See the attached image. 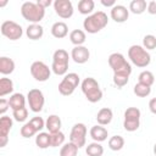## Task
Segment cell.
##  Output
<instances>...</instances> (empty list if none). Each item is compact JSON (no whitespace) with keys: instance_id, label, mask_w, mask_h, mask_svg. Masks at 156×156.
I'll return each instance as SVG.
<instances>
[{"instance_id":"cell-12","label":"cell","mask_w":156,"mask_h":156,"mask_svg":"<svg viewBox=\"0 0 156 156\" xmlns=\"http://www.w3.org/2000/svg\"><path fill=\"white\" fill-rule=\"evenodd\" d=\"M69 141L77 145L79 149L85 145L87 141V127L84 123H76L69 133Z\"/></svg>"},{"instance_id":"cell-8","label":"cell","mask_w":156,"mask_h":156,"mask_svg":"<svg viewBox=\"0 0 156 156\" xmlns=\"http://www.w3.org/2000/svg\"><path fill=\"white\" fill-rule=\"evenodd\" d=\"M140 116L141 112L138 107H128L124 111L123 128L127 132H135L140 126Z\"/></svg>"},{"instance_id":"cell-13","label":"cell","mask_w":156,"mask_h":156,"mask_svg":"<svg viewBox=\"0 0 156 156\" xmlns=\"http://www.w3.org/2000/svg\"><path fill=\"white\" fill-rule=\"evenodd\" d=\"M54 10L56 15L63 20L71 18L73 16V5L69 0H55L54 1Z\"/></svg>"},{"instance_id":"cell-6","label":"cell","mask_w":156,"mask_h":156,"mask_svg":"<svg viewBox=\"0 0 156 156\" xmlns=\"http://www.w3.org/2000/svg\"><path fill=\"white\" fill-rule=\"evenodd\" d=\"M108 65L113 73H132V66L121 52H113L108 56Z\"/></svg>"},{"instance_id":"cell-40","label":"cell","mask_w":156,"mask_h":156,"mask_svg":"<svg viewBox=\"0 0 156 156\" xmlns=\"http://www.w3.org/2000/svg\"><path fill=\"white\" fill-rule=\"evenodd\" d=\"M9 107H10V104H9V100H6V99H4V98H1L0 99V115H5V112L9 110Z\"/></svg>"},{"instance_id":"cell-46","label":"cell","mask_w":156,"mask_h":156,"mask_svg":"<svg viewBox=\"0 0 156 156\" xmlns=\"http://www.w3.org/2000/svg\"><path fill=\"white\" fill-rule=\"evenodd\" d=\"M154 154L156 155V143H155V145H154Z\"/></svg>"},{"instance_id":"cell-2","label":"cell","mask_w":156,"mask_h":156,"mask_svg":"<svg viewBox=\"0 0 156 156\" xmlns=\"http://www.w3.org/2000/svg\"><path fill=\"white\" fill-rule=\"evenodd\" d=\"M21 15L30 23H39L45 16V9L38 5V2L26 1L21 6Z\"/></svg>"},{"instance_id":"cell-37","label":"cell","mask_w":156,"mask_h":156,"mask_svg":"<svg viewBox=\"0 0 156 156\" xmlns=\"http://www.w3.org/2000/svg\"><path fill=\"white\" fill-rule=\"evenodd\" d=\"M143 46L146 50H154L156 49V37L152 34H146L143 38Z\"/></svg>"},{"instance_id":"cell-34","label":"cell","mask_w":156,"mask_h":156,"mask_svg":"<svg viewBox=\"0 0 156 156\" xmlns=\"http://www.w3.org/2000/svg\"><path fill=\"white\" fill-rule=\"evenodd\" d=\"M129 76L128 73H113V84L117 88H123L129 82Z\"/></svg>"},{"instance_id":"cell-14","label":"cell","mask_w":156,"mask_h":156,"mask_svg":"<svg viewBox=\"0 0 156 156\" xmlns=\"http://www.w3.org/2000/svg\"><path fill=\"white\" fill-rule=\"evenodd\" d=\"M12 118L9 116H1L0 118V146L4 147L6 146L7 141H9V133L12 128Z\"/></svg>"},{"instance_id":"cell-30","label":"cell","mask_w":156,"mask_h":156,"mask_svg":"<svg viewBox=\"0 0 156 156\" xmlns=\"http://www.w3.org/2000/svg\"><path fill=\"white\" fill-rule=\"evenodd\" d=\"M124 146V139L121 135H113L108 139V147L112 151H119Z\"/></svg>"},{"instance_id":"cell-44","label":"cell","mask_w":156,"mask_h":156,"mask_svg":"<svg viewBox=\"0 0 156 156\" xmlns=\"http://www.w3.org/2000/svg\"><path fill=\"white\" fill-rule=\"evenodd\" d=\"M101 4H102L104 6H106V7H111V9H112V7L116 5V1H115V0H108V1H107V0H101Z\"/></svg>"},{"instance_id":"cell-42","label":"cell","mask_w":156,"mask_h":156,"mask_svg":"<svg viewBox=\"0 0 156 156\" xmlns=\"http://www.w3.org/2000/svg\"><path fill=\"white\" fill-rule=\"evenodd\" d=\"M149 110L151 111V113L156 115V98H152L149 101Z\"/></svg>"},{"instance_id":"cell-32","label":"cell","mask_w":156,"mask_h":156,"mask_svg":"<svg viewBox=\"0 0 156 156\" xmlns=\"http://www.w3.org/2000/svg\"><path fill=\"white\" fill-rule=\"evenodd\" d=\"M133 91H134V94H135L136 96H139V98H146V96H149L150 93H151V87L138 82V83L134 85Z\"/></svg>"},{"instance_id":"cell-11","label":"cell","mask_w":156,"mask_h":156,"mask_svg":"<svg viewBox=\"0 0 156 156\" xmlns=\"http://www.w3.org/2000/svg\"><path fill=\"white\" fill-rule=\"evenodd\" d=\"M27 101H28V105H29V108L38 113L43 110L44 107V104H45V98H44V94L40 89H30L27 94Z\"/></svg>"},{"instance_id":"cell-38","label":"cell","mask_w":156,"mask_h":156,"mask_svg":"<svg viewBox=\"0 0 156 156\" xmlns=\"http://www.w3.org/2000/svg\"><path fill=\"white\" fill-rule=\"evenodd\" d=\"M12 117L17 122H24L27 119V117H28V110L26 107H22V108H18V110H13L12 111Z\"/></svg>"},{"instance_id":"cell-17","label":"cell","mask_w":156,"mask_h":156,"mask_svg":"<svg viewBox=\"0 0 156 156\" xmlns=\"http://www.w3.org/2000/svg\"><path fill=\"white\" fill-rule=\"evenodd\" d=\"M90 136L94 141L96 143H102L107 139L108 136V132L107 129L104 127V126H100V124H96V126H93L90 128Z\"/></svg>"},{"instance_id":"cell-5","label":"cell","mask_w":156,"mask_h":156,"mask_svg":"<svg viewBox=\"0 0 156 156\" xmlns=\"http://www.w3.org/2000/svg\"><path fill=\"white\" fill-rule=\"evenodd\" d=\"M68 63H69L68 52L65 49H57L52 55L51 71L56 76H65V74H67Z\"/></svg>"},{"instance_id":"cell-22","label":"cell","mask_w":156,"mask_h":156,"mask_svg":"<svg viewBox=\"0 0 156 156\" xmlns=\"http://www.w3.org/2000/svg\"><path fill=\"white\" fill-rule=\"evenodd\" d=\"M15 71V61L10 57L1 56L0 57V73L4 76L11 74Z\"/></svg>"},{"instance_id":"cell-45","label":"cell","mask_w":156,"mask_h":156,"mask_svg":"<svg viewBox=\"0 0 156 156\" xmlns=\"http://www.w3.org/2000/svg\"><path fill=\"white\" fill-rule=\"evenodd\" d=\"M7 4V1H2V2H0V6H5Z\"/></svg>"},{"instance_id":"cell-43","label":"cell","mask_w":156,"mask_h":156,"mask_svg":"<svg viewBox=\"0 0 156 156\" xmlns=\"http://www.w3.org/2000/svg\"><path fill=\"white\" fill-rule=\"evenodd\" d=\"M37 2H38V5H40L43 9H46L48 6L51 5V0H38Z\"/></svg>"},{"instance_id":"cell-1","label":"cell","mask_w":156,"mask_h":156,"mask_svg":"<svg viewBox=\"0 0 156 156\" xmlns=\"http://www.w3.org/2000/svg\"><path fill=\"white\" fill-rule=\"evenodd\" d=\"M108 23V17L104 11H98L89 15L83 21V28L90 34H95L104 29Z\"/></svg>"},{"instance_id":"cell-29","label":"cell","mask_w":156,"mask_h":156,"mask_svg":"<svg viewBox=\"0 0 156 156\" xmlns=\"http://www.w3.org/2000/svg\"><path fill=\"white\" fill-rule=\"evenodd\" d=\"M85 152H87L88 156H102L104 147H102V145L100 143L94 141V143L88 144V146L85 149Z\"/></svg>"},{"instance_id":"cell-28","label":"cell","mask_w":156,"mask_h":156,"mask_svg":"<svg viewBox=\"0 0 156 156\" xmlns=\"http://www.w3.org/2000/svg\"><path fill=\"white\" fill-rule=\"evenodd\" d=\"M35 144L39 149H46L50 146V133L40 132L35 136Z\"/></svg>"},{"instance_id":"cell-35","label":"cell","mask_w":156,"mask_h":156,"mask_svg":"<svg viewBox=\"0 0 156 156\" xmlns=\"http://www.w3.org/2000/svg\"><path fill=\"white\" fill-rule=\"evenodd\" d=\"M63 144H65V134L61 130L50 134V147H57Z\"/></svg>"},{"instance_id":"cell-25","label":"cell","mask_w":156,"mask_h":156,"mask_svg":"<svg viewBox=\"0 0 156 156\" xmlns=\"http://www.w3.org/2000/svg\"><path fill=\"white\" fill-rule=\"evenodd\" d=\"M147 4L145 0H133L129 4V11L134 15H141L144 11H146Z\"/></svg>"},{"instance_id":"cell-41","label":"cell","mask_w":156,"mask_h":156,"mask_svg":"<svg viewBox=\"0 0 156 156\" xmlns=\"http://www.w3.org/2000/svg\"><path fill=\"white\" fill-rule=\"evenodd\" d=\"M146 11L150 15H156V0H152L150 2H147V9Z\"/></svg>"},{"instance_id":"cell-23","label":"cell","mask_w":156,"mask_h":156,"mask_svg":"<svg viewBox=\"0 0 156 156\" xmlns=\"http://www.w3.org/2000/svg\"><path fill=\"white\" fill-rule=\"evenodd\" d=\"M9 104H10V108H12V111L13 110L22 108V107L26 106V98L21 93H15V94H12L10 96Z\"/></svg>"},{"instance_id":"cell-19","label":"cell","mask_w":156,"mask_h":156,"mask_svg":"<svg viewBox=\"0 0 156 156\" xmlns=\"http://www.w3.org/2000/svg\"><path fill=\"white\" fill-rule=\"evenodd\" d=\"M26 35L30 40H38L44 35V28L39 23H30L26 28Z\"/></svg>"},{"instance_id":"cell-27","label":"cell","mask_w":156,"mask_h":156,"mask_svg":"<svg viewBox=\"0 0 156 156\" xmlns=\"http://www.w3.org/2000/svg\"><path fill=\"white\" fill-rule=\"evenodd\" d=\"M13 91V82L10 78L2 77L0 79V96L4 98L7 94H11Z\"/></svg>"},{"instance_id":"cell-39","label":"cell","mask_w":156,"mask_h":156,"mask_svg":"<svg viewBox=\"0 0 156 156\" xmlns=\"http://www.w3.org/2000/svg\"><path fill=\"white\" fill-rule=\"evenodd\" d=\"M32 124H33V127L38 130V133L43 129V128H45V122H44V119L41 118V117H39V116H35V117H33L30 121H29Z\"/></svg>"},{"instance_id":"cell-36","label":"cell","mask_w":156,"mask_h":156,"mask_svg":"<svg viewBox=\"0 0 156 156\" xmlns=\"http://www.w3.org/2000/svg\"><path fill=\"white\" fill-rule=\"evenodd\" d=\"M20 133H21V135H22L23 138H30V136L35 135V134L38 133V130L33 127V124H32L30 122H26V123L21 127Z\"/></svg>"},{"instance_id":"cell-20","label":"cell","mask_w":156,"mask_h":156,"mask_svg":"<svg viewBox=\"0 0 156 156\" xmlns=\"http://www.w3.org/2000/svg\"><path fill=\"white\" fill-rule=\"evenodd\" d=\"M113 118V112L111 108L108 107H102L99 110L98 115H96V121H98V124L100 126H107L111 123Z\"/></svg>"},{"instance_id":"cell-21","label":"cell","mask_w":156,"mask_h":156,"mask_svg":"<svg viewBox=\"0 0 156 156\" xmlns=\"http://www.w3.org/2000/svg\"><path fill=\"white\" fill-rule=\"evenodd\" d=\"M51 34L57 39H62L68 34V26L62 21L55 22L51 26Z\"/></svg>"},{"instance_id":"cell-15","label":"cell","mask_w":156,"mask_h":156,"mask_svg":"<svg viewBox=\"0 0 156 156\" xmlns=\"http://www.w3.org/2000/svg\"><path fill=\"white\" fill-rule=\"evenodd\" d=\"M90 57V52H89V49L84 45H80V46H74L71 51V58L78 63V65H83L85 62H88Z\"/></svg>"},{"instance_id":"cell-3","label":"cell","mask_w":156,"mask_h":156,"mask_svg":"<svg viewBox=\"0 0 156 156\" xmlns=\"http://www.w3.org/2000/svg\"><path fill=\"white\" fill-rule=\"evenodd\" d=\"M80 88H82V91H83L85 99L89 102L95 104L102 99V90L100 89V85L95 78H93V77L85 78L82 82Z\"/></svg>"},{"instance_id":"cell-10","label":"cell","mask_w":156,"mask_h":156,"mask_svg":"<svg viewBox=\"0 0 156 156\" xmlns=\"http://www.w3.org/2000/svg\"><path fill=\"white\" fill-rule=\"evenodd\" d=\"M30 74L37 82H46L51 76V69L43 61H34L30 65Z\"/></svg>"},{"instance_id":"cell-24","label":"cell","mask_w":156,"mask_h":156,"mask_svg":"<svg viewBox=\"0 0 156 156\" xmlns=\"http://www.w3.org/2000/svg\"><path fill=\"white\" fill-rule=\"evenodd\" d=\"M85 39H87V35H85V32L82 30V29H73L71 33H69V40L71 43L74 45V46H80L85 43Z\"/></svg>"},{"instance_id":"cell-4","label":"cell","mask_w":156,"mask_h":156,"mask_svg":"<svg viewBox=\"0 0 156 156\" xmlns=\"http://www.w3.org/2000/svg\"><path fill=\"white\" fill-rule=\"evenodd\" d=\"M128 57L133 65H135L136 67H140V68L149 66L151 62V56H150L149 51L146 49H144V46L136 45V44L132 45L128 49Z\"/></svg>"},{"instance_id":"cell-31","label":"cell","mask_w":156,"mask_h":156,"mask_svg":"<svg viewBox=\"0 0 156 156\" xmlns=\"http://www.w3.org/2000/svg\"><path fill=\"white\" fill-rule=\"evenodd\" d=\"M78 146L74 145L73 143H66L60 150V156H77L78 154Z\"/></svg>"},{"instance_id":"cell-26","label":"cell","mask_w":156,"mask_h":156,"mask_svg":"<svg viewBox=\"0 0 156 156\" xmlns=\"http://www.w3.org/2000/svg\"><path fill=\"white\" fill-rule=\"evenodd\" d=\"M95 7V2L93 0H80L78 2V11L82 15H91Z\"/></svg>"},{"instance_id":"cell-9","label":"cell","mask_w":156,"mask_h":156,"mask_svg":"<svg viewBox=\"0 0 156 156\" xmlns=\"http://www.w3.org/2000/svg\"><path fill=\"white\" fill-rule=\"evenodd\" d=\"M0 30H1V34L10 40H18L23 35V29L21 24L13 21H4L1 23Z\"/></svg>"},{"instance_id":"cell-16","label":"cell","mask_w":156,"mask_h":156,"mask_svg":"<svg viewBox=\"0 0 156 156\" xmlns=\"http://www.w3.org/2000/svg\"><path fill=\"white\" fill-rule=\"evenodd\" d=\"M110 16L116 23H123L129 17V10L123 5H117L116 4L110 11Z\"/></svg>"},{"instance_id":"cell-18","label":"cell","mask_w":156,"mask_h":156,"mask_svg":"<svg viewBox=\"0 0 156 156\" xmlns=\"http://www.w3.org/2000/svg\"><path fill=\"white\" fill-rule=\"evenodd\" d=\"M61 126H62V122L57 115H50L48 117V119L45 121V128L48 129V133H50V134L60 132Z\"/></svg>"},{"instance_id":"cell-33","label":"cell","mask_w":156,"mask_h":156,"mask_svg":"<svg viewBox=\"0 0 156 156\" xmlns=\"http://www.w3.org/2000/svg\"><path fill=\"white\" fill-rule=\"evenodd\" d=\"M138 82L151 87V85L155 83V76H154V73H152L151 71H143V72H140V74L138 76Z\"/></svg>"},{"instance_id":"cell-7","label":"cell","mask_w":156,"mask_h":156,"mask_svg":"<svg viewBox=\"0 0 156 156\" xmlns=\"http://www.w3.org/2000/svg\"><path fill=\"white\" fill-rule=\"evenodd\" d=\"M78 84H79V76L74 72L67 73L63 76L62 80L58 84V93L63 96H69L74 93Z\"/></svg>"}]
</instances>
